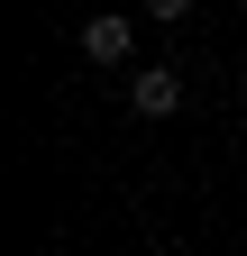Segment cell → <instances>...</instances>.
Instances as JSON below:
<instances>
[{
  "label": "cell",
  "instance_id": "cell-1",
  "mask_svg": "<svg viewBox=\"0 0 247 256\" xmlns=\"http://www.w3.org/2000/svg\"><path fill=\"white\" fill-rule=\"evenodd\" d=\"M128 110L138 119H174L183 110V74H174V64H138V74H128Z\"/></svg>",
  "mask_w": 247,
  "mask_h": 256
},
{
  "label": "cell",
  "instance_id": "cell-2",
  "mask_svg": "<svg viewBox=\"0 0 247 256\" xmlns=\"http://www.w3.org/2000/svg\"><path fill=\"white\" fill-rule=\"evenodd\" d=\"M74 46H82V64H101V74H119V64H128V18H119V10H92Z\"/></svg>",
  "mask_w": 247,
  "mask_h": 256
},
{
  "label": "cell",
  "instance_id": "cell-3",
  "mask_svg": "<svg viewBox=\"0 0 247 256\" xmlns=\"http://www.w3.org/2000/svg\"><path fill=\"white\" fill-rule=\"evenodd\" d=\"M146 18H156V28H183V18H192V0H146Z\"/></svg>",
  "mask_w": 247,
  "mask_h": 256
}]
</instances>
